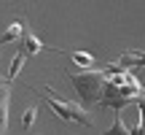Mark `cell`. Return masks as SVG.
<instances>
[{
    "label": "cell",
    "mask_w": 145,
    "mask_h": 135,
    "mask_svg": "<svg viewBox=\"0 0 145 135\" xmlns=\"http://www.w3.org/2000/svg\"><path fill=\"white\" fill-rule=\"evenodd\" d=\"M102 135H129V130H126V124H124V119H121V114H116V119H113V124H110V130H105Z\"/></svg>",
    "instance_id": "cell-9"
},
{
    "label": "cell",
    "mask_w": 145,
    "mask_h": 135,
    "mask_svg": "<svg viewBox=\"0 0 145 135\" xmlns=\"http://www.w3.org/2000/svg\"><path fill=\"white\" fill-rule=\"evenodd\" d=\"M113 65H116V70H129L132 65L140 68L142 65V52L140 49H126V52L118 57V62H113Z\"/></svg>",
    "instance_id": "cell-5"
},
{
    "label": "cell",
    "mask_w": 145,
    "mask_h": 135,
    "mask_svg": "<svg viewBox=\"0 0 145 135\" xmlns=\"http://www.w3.org/2000/svg\"><path fill=\"white\" fill-rule=\"evenodd\" d=\"M24 62H27V57H24L22 52H16V54H14V60H11V70H8V76H5L11 84L16 81V76H19V70L24 68Z\"/></svg>",
    "instance_id": "cell-8"
},
{
    "label": "cell",
    "mask_w": 145,
    "mask_h": 135,
    "mask_svg": "<svg viewBox=\"0 0 145 135\" xmlns=\"http://www.w3.org/2000/svg\"><path fill=\"white\" fill-rule=\"evenodd\" d=\"M32 92H35L40 100H46V103L51 105V111H54L62 122H75V124H81V127H94L91 114H89L81 103H72V100L59 97V95L54 92V87H48V84H46L43 89H32Z\"/></svg>",
    "instance_id": "cell-2"
},
{
    "label": "cell",
    "mask_w": 145,
    "mask_h": 135,
    "mask_svg": "<svg viewBox=\"0 0 145 135\" xmlns=\"http://www.w3.org/2000/svg\"><path fill=\"white\" fill-rule=\"evenodd\" d=\"M129 135H142V116H140V119L135 122V127L129 130Z\"/></svg>",
    "instance_id": "cell-11"
},
{
    "label": "cell",
    "mask_w": 145,
    "mask_h": 135,
    "mask_svg": "<svg viewBox=\"0 0 145 135\" xmlns=\"http://www.w3.org/2000/svg\"><path fill=\"white\" fill-rule=\"evenodd\" d=\"M35 119H38V108H27L24 111V119H22V130H32Z\"/></svg>",
    "instance_id": "cell-10"
},
{
    "label": "cell",
    "mask_w": 145,
    "mask_h": 135,
    "mask_svg": "<svg viewBox=\"0 0 145 135\" xmlns=\"http://www.w3.org/2000/svg\"><path fill=\"white\" fill-rule=\"evenodd\" d=\"M140 97H142L140 78L129 70H116V73H108V78H105L99 103L105 108H113L116 114H121L126 105H140L142 103Z\"/></svg>",
    "instance_id": "cell-1"
},
{
    "label": "cell",
    "mask_w": 145,
    "mask_h": 135,
    "mask_svg": "<svg viewBox=\"0 0 145 135\" xmlns=\"http://www.w3.org/2000/svg\"><path fill=\"white\" fill-rule=\"evenodd\" d=\"M105 78L108 73L102 68H91V70H78V73H70V81L75 87V92L81 95V100L86 105L91 103H99V95H102V87H105Z\"/></svg>",
    "instance_id": "cell-3"
},
{
    "label": "cell",
    "mask_w": 145,
    "mask_h": 135,
    "mask_svg": "<svg viewBox=\"0 0 145 135\" xmlns=\"http://www.w3.org/2000/svg\"><path fill=\"white\" fill-rule=\"evenodd\" d=\"M70 60L81 68V70H91L94 68V54H89V52H70Z\"/></svg>",
    "instance_id": "cell-6"
},
{
    "label": "cell",
    "mask_w": 145,
    "mask_h": 135,
    "mask_svg": "<svg viewBox=\"0 0 145 135\" xmlns=\"http://www.w3.org/2000/svg\"><path fill=\"white\" fill-rule=\"evenodd\" d=\"M8 111H11V84L0 87V135L8 130Z\"/></svg>",
    "instance_id": "cell-4"
},
{
    "label": "cell",
    "mask_w": 145,
    "mask_h": 135,
    "mask_svg": "<svg viewBox=\"0 0 145 135\" xmlns=\"http://www.w3.org/2000/svg\"><path fill=\"white\" fill-rule=\"evenodd\" d=\"M22 38V22H14V24L5 27V32L0 35V46H5V43H14Z\"/></svg>",
    "instance_id": "cell-7"
}]
</instances>
